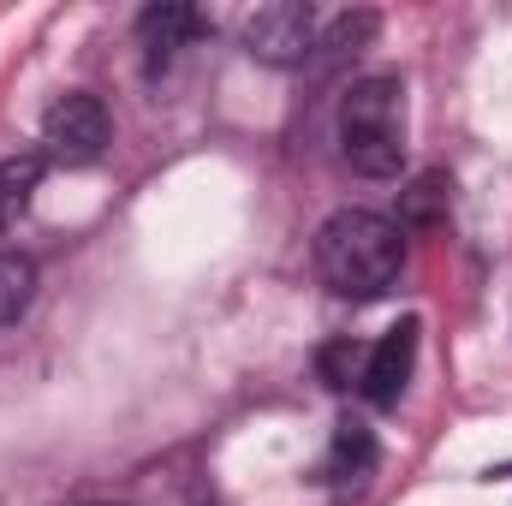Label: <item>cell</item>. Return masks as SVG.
<instances>
[{
  "instance_id": "obj_10",
  "label": "cell",
  "mask_w": 512,
  "mask_h": 506,
  "mask_svg": "<svg viewBox=\"0 0 512 506\" xmlns=\"http://www.w3.org/2000/svg\"><path fill=\"white\" fill-rule=\"evenodd\" d=\"M36 298V262L18 251H0V328L18 322Z\"/></svg>"
},
{
  "instance_id": "obj_8",
  "label": "cell",
  "mask_w": 512,
  "mask_h": 506,
  "mask_svg": "<svg viewBox=\"0 0 512 506\" xmlns=\"http://www.w3.org/2000/svg\"><path fill=\"white\" fill-rule=\"evenodd\" d=\"M36 179H42V155H12V161H0V233L30 209Z\"/></svg>"
},
{
  "instance_id": "obj_9",
  "label": "cell",
  "mask_w": 512,
  "mask_h": 506,
  "mask_svg": "<svg viewBox=\"0 0 512 506\" xmlns=\"http://www.w3.org/2000/svg\"><path fill=\"white\" fill-rule=\"evenodd\" d=\"M370 465H376V435L358 423V417H346L340 429H334V477L340 483H358V477H370Z\"/></svg>"
},
{
  "instance_id": "obj_6",
  "label": "cell",
  "mask_w": 512,
  "mask_h": 506,
  "mask_svg": "<svg viewBox=\"0 0 512 506\" xmlns=\"http://www.w3.org/2000/svg\"><path fill=\"white\" fill-rule=\"evenodd\" d=\"M197 30V12L185 6V0H161V6H149L143 18H137V42H143V66L149 72H167L173 66V54L185 48V36Z\"/></svg>"
},
{
  "instance_id": "obj_2",
  "label": "cell",
  "mask_w": 512,
  "mask_h": 506,
  "mask_svg": "<svg viewBox=\"0 0 512 506\" xmlns=\"http://www.w3.org/2000/svg\"><path fill=\"white\" fill-rule=\"evenodd\" d=\"M340 155L364 179H393L405 161V84L358 78L340 102Z\"/></svg>"
},
{
  "instance_id": "obj_3",
  "label": "cell",
  "mask_w": 512,
  "mask_h": 506,
  "mask_svg": "<svg viewBox=\"0 0 512 506\" xmlns=\"http://www.w3.org/2000/svg\"><path fill=\"white\" fill-rule=\"evenodd\" d=\"M102 149H108V108L96 96L72 90L42 114V161L90 167V161H102Z\"/></svg>"
},
{
  "instance_id": "obj_11",
  "label": "cell",
  "mask_w": 512,
  "mask_h": 506,
  "mask_svg": "<svg viewBox=\"0 0 512 506\" xmlns=\"http://www.w3.org/2000/svg\"><path fill=\"white\" fill-rule=\"evenodd\" d=\"M441 209H447V179H441V173H423V179L399 197V233H423V227H435Z\"/></svg>"
},
{
  "instance_id": "obj_4",
  "label": "cell",
  "mask_w": 512,
  "mask_h": 506,
  "mask_svg": "<svg viewBox=\"0 0 512 506\" xmlns=\"http://www.w3.org/2000/svg\"><path fill=\"white\" fill-rule=\"evenodd\" d=\"M245 48L262 66H298V60H310V48H316V12L298 6V0L256 6L251 24H245Z\"/></svg>"
},
{
  "instance_id": "obj_1",
  "label": "cell",
  "mask_w": 512,
  "mask_h": 506,
  "mask_svg": "<svg viewBox=\"0 0 512 506\" xmlns=\"http://www.w3.org/2000/svg\"><path fill=\"white\" fill-rule=\"evenodd\" d=\"M316 268L340 298H382L405 268V233L376 209H340L316 233Z\"/></svg>"
},
{
  "instance_id": "obj_5",
  "label": "cell",
  "mask_w": 512,
  "mask_h": 506,
  "mask_svg": "<svg viewBox=\"0 0 512 506\" xmlns=\"http://www.w3.org/2000/svg\"><path fill=\"white\" fill-rule=\"evenodd\" d=\"M417 322H399V328H387L382 340L370 346V358H364V381H358V393L370 399V405H399V393H405V381H411V364H417Z\"/></svg>"
},
{
  "instance_id": "obj_7",
  "label": "cell",
  "mask_w": 512,
  "mask_h": 506,
  "mask_svg": "<svg viewBox=\"0 0 512 506\" xmlns=\"http://www.w3.org/2000/svg\"><path fill=\"white\" fill-rule=\"evenodd\" d=\"M376 30H382V18L370 12V6H358V12H340L328 30H316V60L322 66H346V60H358L370 42H376Z\"/></svg>"
},
{
  "instance_id": "obj_12",
  "label": "cell",
  "mask_w": 512,
  "mask_h": 506,
  "mask_svg": "<svg viewBox=\"0 0 512 506\" xmlns=\"http://www.w3.org/2000/svg\"><path fill=\"white\" fill-rule=\"evenodd\" d=\"M364 358H370V346H358V340H328V346L316 352V370H322V381H328L334 393H346V387L364 381Z\"/></svg>"
}]
</instances>
